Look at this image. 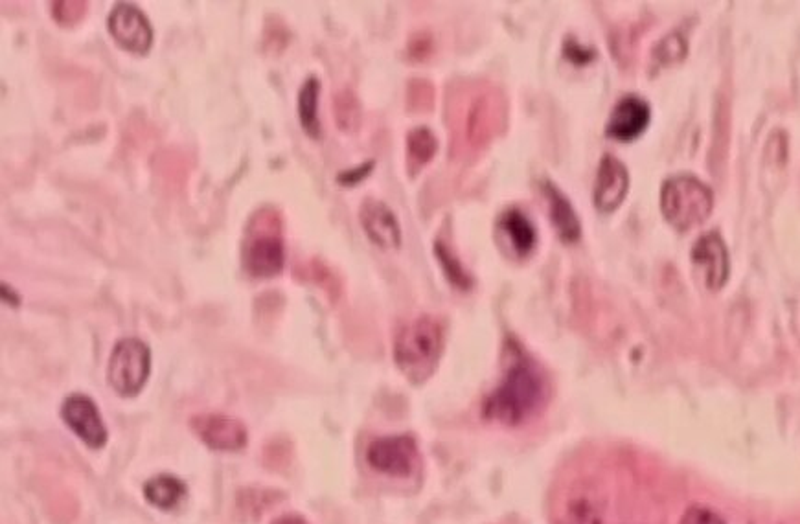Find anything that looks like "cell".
<instances>
[{
	"label": "cell",
	"instance_id": "9c48e42d",
	"mask_svg": "<svg viewBox=\"0 0 800 524\" xmlns=\"http://www.w3.org/2000/svg\"><path fill=\"white\" fill-rule=\"evenodd\" d=\"M194 433L208 447L218 451H238L247 444V429L243 423L223 414H201L192 418Z\"/></svg>",
	"mask_w": 800,
	"mask_h": 524
},
{
	"label": "cell",
	"instance_id": "cb8c5ba5",
	"mask_svg": "<svg viewBox=\"0 0 800 524\" xmlns=\"http://www.w3.org/2000/svg\"><path fill=\"white\" fill-rule=\"evenodd\" d=\"M655 54L663 63H674V61H679V59L685 57L686 43L679 35H668L663 43L659 45Z\"/></svg>",
	"mask_w": 800,
	"mask_h": 524
},
{
	"label": "cell",
	"instance_id": "7c38bea8",
	"mask_svg": "<svg viewBox=\"0 0 800 524\" xmlns=\"http://www.w3.org/2000/svg\"><path fill=\"white\" fill-rule=\"evenodd\" d=\"M366 236L381 249H400L401 228L394 212L383 201L366 199L359 210Z\"/></svg>",
	"mask_w": 800,
	"mask_h": 524
},
{
	"label": "cell",
	"instance_id": "2e32d148",
	"mask_svg": "<svg viewBox=\"0 0 800 524\" xmlns=\"http://www.w3.org/2000/svg\"><path fill=\"white\" fill-rule=\"evenodd\" d=\"M501 225H503L506 236L510 238L514 251L519 256H528L530 252L534 251L538 234H536L534 225L528 221V217L523 212L508 210L501 219Z\"/></svg>",
	"mask_w": 800,
	"mask_h": 524
},
{
	"label": "cell",
	"instance_id": "44dd1931",
	"mask_svg": "<svg viewBox=\"0 0 800 524\" xmlns=\"http://www.w3.org/2000/svg\"><path fill=\"white\" fill-rule=\"evenodd\" d=\"M89 4L85 0H58L50 4V12L59 26H74L87 15Z\"/></svg>",
	"mask_w": 800,
	"mask_h": 524
},
{
	"label": "cell",
	"instance_id": "4fadbf2b",
	"mask_svg": "<svg viewBox=\"0 0 800 524\" xmlns=\"http://www.w3.org/2000/svg\"><path fill=\"white\" fill-rule=\"evenodd\" d=\"M650 105L637 96H626L615 105L607 122V137L631 142L644 133L650 124Z\"/></svg>",
	"mask_w": 800,
	"mask_h": 524
},
{
	"label": "cell",
	"instance_id": "8fae6325",
	"mask_svg": "<svg viewBox=\"0 0 800 524\" xmlns=\"http://www.w3.org/2000/svg\"><path fill=\"white\" fill-rule=\"evenodd\" d=\"M628 186L629 177L626 166L615 157L606 155L600 162L598 175H596L595 192H593L596 208L604 214L615 212L618 206L622 205V201L626 199Z\"/></svg>",
	"mask_w": 800,
	"mask_h": 524
},
{
	"label": "cell",
	"instance_id": "603a6c76",
	"mask_svg": "<svg viewBox=\"0 0 800 524\" xmlns=\"http://www.w3.org/2000/svg\"><path fill=\"white\" fill-rule=\"evenodd\" d=\"M238 504H240V508L243 512H251L252 517H258V515L265 512V508L271 504V491H243V493H240Z\"/></svg>",
	"mask_w": 800,
	"mask_h": 524
},
{
	"label": "cell",
	"instance_id": "4316f807",
	"mask_svg": "<svg viewBox=\"0 0 800 524\" xmlns=\"http://www.w3.org/2000/svg\"><path fill=\"white\" fill-rule=\"evenodd\" d=\"M372 168H374V162H366V164L359 166V168H354V170H346L343 171V173H339L337 181H339L341 184H344V186H355V184L361 183V181L365 179L366 175L370 173Z\"/></svg>",
	"mask_w": 800,
	"mask_h": 524
},
{
	"label": "cell",
	"instance_id": "277c9868",
	"mask_svg": "<svg viewBox=\"0 0 800 524\" xmlns=\"http://www.w3.org/2000/svg\"><path fill=\"white\" fill-rule=\"evenodd\" d=\"M714 208V194L692 175H677L664 183L661 210L664 219L679 232L703 225Z\"/></svg>",
	"mask_w": 800,
	"mask_h": 524
},
{
	"label": "cell",
	"instance_id": "ffe728a7",
	"mask_svg": "<svg viewBox=\"0 0 800 524\" xmlns=\"http://www.w3.org/2000/svg\"><path fill=\"white\" fill-rule=\"evenodd\" d=\"M335 118L341 131H354L359 126V103L350 91H343L335 98Z\"/></svg>",
	"mask_w": 800,
	"mask_h": 524
},
{
	"label": "cell",
	"instance_id": "d6986e66",
	"mask_svg": "<svg viewBox=\"0 0 800 524\" xmlns=\"http://www.w3.org/2000/svg\"><path fill=\"white\" fill-rule=\"evenodd\" d=\"M560 524H602V513L595 501L576 497L567 504Z\"/></svg>",
	"mask_w": 800,
	"mask_h": 524
},
{
	"label": "cell",
	"instance_id": "ac0fdd59",
	"mask_svg": "<svg viewBox=\"0 0 800 524\" xmlns=\"http://www.w3.org/2000/svg\"><path fill=\"white\" fill-rule=\"evenodd\" d=\"M186 493L183 482L170 475H160L157 479L149 480L144 486V495L153 506L160 510H172L177 502L181 501Z\"/></svg>",
	"mask_w": 800,
	"mask_h": 524
},
{
	"label": "cell",
	"instance_id": "9a60e30c",
	"mask_svg": "<svg viewBox=\"0 0 800 524\" xmlns=\"http://www.w3.org/2000/svg\"><path fill=\"white\" fill-rule=\"evenodd\" d=\"M319 92L320 81L315 76L308 78L298 92V120L304 133L313 140L320 138Z\"/></svg>",
	"mask_w": 800,
	"mask_h": 524
},
{
	"label": "cell",
	"instance_id": "7a4b0ae2",
	"mask_svg": "<svg viewBox=\"0 0 800 524\" xmlns=\"http://www.w3.org/2000/svg\"><path fill=\"white\" fill-rule=\"evenodd\" d=\"M241 263L254 278H273L284 271V225L273 206H263L249 219L241 241Z\"/></svg>",
	"mask_w": 800,
	"mask_h": 524
},
{
	"label": "cell",
	"instance_id": "83f0119b",
	"mask_svg": "<svg viewBox=\"0 0 800 524\" xmlns=\"http://www.w3.org/2000/svg\"><path fill=\"white\" fill-rule=\"evenodd\" d=\"M2 295H4V298H8V302H10L12 306H17V304H19V297L13 295L12 287L2 285Z\"/></svg>",
	"mask_w": 800,
	"mask_h": 524
},
{
	"label": "cell",
	"instance_id": "7402d4cb",
	"mask_svg": "<svg viewBox=\"0 0 800 524\" xmlns=\"http://www.w3.org/2000/svg\"><path fill=\"white\" fill-rule=\"evenodd\" d=\"M435 252L440 263L444 265V271H446L447 276H449V280L457 285V287H460V289H468L469 285H471V278H469V274L464 271V267L460 265L457 258L447 249V245L436 241Z\"/></svg>",
	"mask_w": 800,
	"mask_h": 524
},
{
	"label": "cell",
	"instance_id": "6da1fadb",
	"mask_svg": "<svg viewBox=\"0 0 800 524\" xmlns=\"http://www.w3.org/2000/svg\"><path fill=\"white\" fill-rule=\"evenodd\" d=\"M547 392V379L539 366L525 355H517L508 365L501 385L486 401L484 412L495 422L519 425L545 405Z\"/></svg>",
	"mask_w": 800,
	"mask_h": 524
},
{
	"label": "cell",
	"instance_id": "8992f818",
	"mask_svg": "<svg viewBox=\"0 0 800 524\" xmlns=\"http://www.w3.org/2000/svg\"><path fill=\"white\" fill-rule=\"evenodd\" d=\"M109 34L116 45L131 54L146 56L153 46V28L149 19L129 2H120L107 19Z\"/></svg>",
	"mask_w": 800,
	"mask_h": 524
},
{
	"label": "cell",
	"instance_id": "3957f363",
	"mask_svg": "<svg viewBox=\"0 0 800 524\" xmlns=\"http://www.w3.org/2000/svg\"><path fill=\"white\" fill-rule=\"evenodd\" d=\"M444 350L442 324L433 317H420L403 326L394 341L396 365L412 383L433 376Z\"/></svg>",
	"mask_w": 800,
	"mask_h": 524
},
{
	"label": "cell",
	"instance_id": "5b68a950",
	"mask_svg": "<svg viewBox=\"0 0 800 524\" xmlns=\"http://www.w3.org/2000/svg\"><path fill=\"white\" fill-rule=\"evenodd\" d=\"M151 372V352L146 342L122 339L116 342L107 366V379L120 396H137Z\"/></svg>",
	"mask_w": 800,
	"mask_h": 524
},
{
	"label": "cell",
	"instance_id": "52a82bcc",
	"mask_svg": "<svg viewBox=\"0 0 800 524\" xmlns=\"http://www.w3.org/2000/svg\"><path fill=\"white\" fill-rule=\"evenodd\" d=\"M366 460L372 468L390 477H409L418 460V447L412 436H385L370 444Z\"/></svg>",
	"mask_w": 800,
	"mask_h": 524
},
{
	"label": "cell",
	"instance_id": "e0dca14e",
	"mask_svg": "<svg viewBox=\"0 0 800 524\" xmlns=\"http://www.w3.org/2000/svg\"><path fill=\"white\" fill-rule=\"evenodd\" d=\"M438 140L431 129L416 127L407 137V170L414 177L423 166L435 157Z\"/></svg>",
	"mask_w": 800,
	"mask_h": 524
},
{
	"label": "cell",
	"instance_id": "5bb4252c",
	"mask_svg": "<svg viewBox=\"0 0 800 524\" xmlns=\"http://www.w3.org/2000/svg\"><path fill=\"white\" fill-rule=\"evenodd\" d=\"M543 192L549 199L550 219L560 238L567 243H576L582 236V223L576 216L569 199L552 183L543 184Z\"/></svg>",
	"mask_w": 800,
	"mask_h": 524
},
{
	"label": "cell",
	"instance_id": "484cf974",
	"mask_svg": "<svg viewBox=\"0 0 800 524\" xmlns=\"http://www.w3.org/2000/svg\"><path fill=\"white\" fill-rule=\"evenodd\" d=\"M427 91H429V87L425 85V81H412V85L409 87V94H407L409 109H416V111L425 109L431 103V92L423 94V92Z\"/></svg>",
	"mask_w": 800,
	"mask_h": 524
},
{
	"label": "cell",
	"instance_id": "ba28073f",
	"mask_svg": "<svg viewBox=\"0 0 800 524\" xmlns=\"http://www.w3.org/2000/svg\"><path fill=\"white\" fill-rule=\"evenodd\" d=\"M63 420L92 449H100L107 442V429L94 401L83 394H74L63 403Z\"/></svg>",
	"mask_w": 800,
	"mask_h": 524
},
{
	"label": "cell",
	"instance_id": "30bf717a",
	"mask_svg": "<svg viewBox=\"0 0 800 524\" xmlns=\"http://www.w3.org/2000/svg\"><path fill=\"white\" fill-rule=\"evenodd\" d=\"M692 262L703 274L710 291H718L729 280V251L716 232L699 238L692 249Z\"/></svg>",
	"mask_w": 800,
	"mask_h": 524
},
{
	"label": "cell",
	"instance_id": "f1b7e54d",
	"mask_svg": "<svg viewBox=\"0 0 800 524\" xmlns=\"http://www.w3.org/2000/svg\"><path fill=\"white\" fill-rule=\"evenodd\" d=\"M273 524H308L304 519H300L297 515H287V517H282V519H278Z\"/></svg>",
	"mask_w": 800,
	"mask_h": 524
},
{
	"label": "cell",
	"instance_id": "d4e9b609",
	"mask_svg": "<svg viewBox=\"0 0 800 524\" xmlns=\"http://www.w3.org/2000/svg\"><path fill=\"white\" fill-rule=\"evenodd\" d=\"M679 524H725V521L707 506H692L686 510Z\"/></svg>",
	"mask_w": 800,
	"mask_h": 524
}]
</instances>
